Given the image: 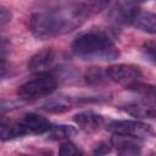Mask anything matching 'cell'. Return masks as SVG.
I'll return each mask as SVG.
<instances>
[{
	"label": "cell",
	"mask_w": 156,
	"mask_h": 156,
	"mask_svg": "<svg viewBox=\"0 0 156 156\" xmlns=\"http://www.w3.org/2000/svg\"><path fill=\"white\" fill-rule=\"evenodd\" d=\"M99 5L80 2L57 10L35 12L30 17V32L38 39H50L78 28Z\"/></svg>",
	"instance_id": "1"
},
{
	"label": "cell",
	"mask_w": 156,
	"mask_h": 156,
	"mask_svg": "<svg viewBox=\"0 0 156 156\" xmlns=\"http://www.w3.org/2000/svg\"><path fill=\"white\" fill-rule=\"evenodd\" d=\"M73 54L83 60H115L119 52L110 34L102 29H89L72 41Z\"/></svg>",
	"instance_id": "2"
},
{
	"label": "cell",
	"mask_w": 156,
	"mask_h": 156,
	"mask_svg": "<svg viewBox=\"0 0 156 156\" xmlns=\"http://www.w3.org/2000/svg\"><path fill=\"white\" fill-rule=\"evenodd\" d=\"M58 76L54 71H44L18 87L17 95L21 100L34 101L54 93L58 85Z\"/></svg>",
	"instance_id": "3"
},
{
	"label": "cell",
	"mask_w": 156,
	"mask_h": 156,
	"mask_svg": "<svg viewBox=\"0 0 156 156\" xmlns=\"http://www.w3.org/2000/svg\"><path fill=\"white\" fill-rule=\"evenodd\" d=\"M106 129L112 134H121L136 139H146L154 135L152 127L140 121H130V119L111 121L106 126Z\"/></svg>",
	"instance_id": "4"
},
{
	"label": "cell",
	"mask_w": 156,
	"mask_h": 156,
	"mask_svg": "<svg viewBox=\"0 0 156 156\" xmlns=\"http://www.w3.org/2000/svg\"><path fill=\"white\" fill-rule=\"evenodd\" d=\"M106 76L110 80L123 85L124 88H129L130 85L141 82L143 71L139 66L133 63H117L107 67Z\"/></svg>",
	"instance_id": "5"
},
{
	"label": "cell",
	"mask_w": 156,
	"mask_h": 156,
	"mask_svg": "<svg viewBox=\"0 0 156 156\" xmlns=\"http://www.w3.org/2000/svg\"><path fill=\"white\" fill-rule=\"evenodd\" d=\"M18 122L23 127L27 135L28 134H33V135L44 134V133L50 132V129L52 128V123L49 119L34 112L24 115Z\"/></svg>",
	"instance_id": "6"
},
{
	"label": "cell",
	"mask_w": 156,
	"mask_h": 156,
	"mask_svg": "<svg viewBox=\"0 0 156 156\" xmlns=\"http://www.w3.org/2000/svg\"><path fill=\"white\" fill-rule=\"evenodd\" d=\"M56 52L52 48H44L35 52L28 61V69L33 73L49 71L55 62Z\"/></svg>",
	"instance_id": "7"
},
{
	"label": "cell",
	"mask_w": 156,
	"mask_h": 156,
	"mask_svg": "<svg viewBox=\"0 0 156 156\" xmlns=\"http://www.w3.org/2000/svg\"><path fill=\"white\" fill-rule=\"evenodd\" d=\"M110 144L119 155H138L141 150L139 139L121 134H113L110 139Z\"/></svg>",
	"instance_id": "8"
},
{
	"label": "cell",
	"mask_w": 156,
	"mask_h": 156,
	"mask_svg": "<svg viewBox=\"0 0 156 156\" xmlns=\"http://www.w3.org/2000/svg\"><path fill=\"white\" fill-rule=\"evenodd\" d=\"M73 121L76 122V124H78L79 128L88 133H95L100 130V128L105 123V118L101 115L95 113L94 111H83L76 113L73 116Z\"/></svg>",
	"instance_id": "9"
},
{
	"label": "cell",
	"mask_w": 156,
	"mask_h": 156,
	"mask_svg": "<svg viewBox=\"0 0 156 156\" xmlns=\"http://www.w3.org/2000/svg\"><path fill=\"white\" fill-rule=\"evenodd\" d=\"M140 11V9L134 4V2H129V4H122L118 5L115 10H112L111 17L116 23L119 24H130L133 18L135 17V15Z\"/></svg>",
	"instance_id": "10"
},
{
	"label": "cell",
	"mask_w": 156,
	"mask_h": 156,
	"mask_svg": "<svg viewBox=\"0 0 156 156\" xmlns=\"http://www.w3.org/2000/svg\"><path fill=\"white\" fill-rule=\"evenodd\" d=\"M122 110L134 117H140V118H154L155 117V108L152 105H149L147 102H141V101L128 102L122 106Z\"/></svg>",
	"instance_id": "11"
},
{
	"label": "cell",
	"mask_w": 156,
	"mask_h": 156,
	"mask_svg": "<svg viewBox=\"0 0 156 156\" xmlns=\"http://www.w3.org/2000/svg\"><path fill=\"white\" fill-rule=\"evenodd\" d=\"M130 24L135 27L136 29L154 34L155 33V15L152 12H144L140 10L135 15Z\"/></svg>",
	"instance_id": "12"
},
{
	"label": "cell",
	"mask_w": 156,
	"mask_h": 156,
	"mask_svg": "<svg viewBox=\"0 0 156 156\" xmlns=\"http://www.w3.org/2000/svg\"><path fill=\"white\" fill-rule=\"evenodd\" d=\"M27 134L20 122H16V123H12L9 126H4L2 128H0V140L1 141L16 140V139L23 138Z\"/></svg>",
	"instance_id": "13"
},
{
	"label": "cell",
	"mask_w": 156,
	"mask_h": 156,
	"mask_svg": "<svg viewBox=\"0 0 156 156\" xmlns=\"http://www.w3.org/2000/svg\"><path fill=\"white\" fill-rule=\"evenodd\" d=\"M73 102L72 98H55L49 100L48 102H45L43 105V110L49 111V112H54V113H60V112H65L67 110L71 108Z\"/></svg>",
	"instance_id": "14"
},
{
	"label": "cell",
	"mask_w": 156,
	"mask_h": 156,
	"mask_svg": "<svg viewBox=\"0 0 156 156\" xmlns=\"http://www.w3.org/2000/svg\"><path fill=\"white\" fill-rule=\"evenodd\" d=\"M84 80L89 85H102L105 84L108 78L106 76V71L101 69V67H91L84 74Z\"/></svg>",
	"instance_id": "15"
},
{
	"label": "cell",
	"mask_w": 156,
	"mask_h": 156,
	"mask_svg": "<svg viewBox=\"0 0 156 156\" xmlns=\"http://www.w3.org/2000/svg\"><path fill=\"white\" fill-rule=\"evenodd\" d=\"M76 134V130L69 126H52L50 129V135L52 139H67Z\"/></svg>",
	"instance_id": "16"
},
{
	"label": "cell",
	"mask_w": 156,
	"mask_h": 156,
	"mask_svg": "<svg viewBox=\"0 0 156 156\" xmlns=\"http://www.w3.org/2000/svg\"><path fill=\"white\" fill-rule=\"evenodd\" d=\"M58 154L60 155H78V154H83V151L76 144H73L72 141L67 140V141H63L60 145Z\"/></svg>",
	"instance_id": "17"
},
{
	"label": "cell",
	"mask_w": 156,
	"mask_h": 156,
	"mask_svg": "<svg viewBox=\"0 0 156 156\" xmlns=\"http://www.w3.org/2000/svg\"><path fill=\"white\" fill-rule=\"evenodd\" d=\"M112 146L110 144V141H99L96 143L94 146H93V154L95 155H105V154H108L111 151Z\"/></svg>",
	"instance_id": "18"
},
{
	"label": "cell",
	"mask_w": 156,
	"mask_h": 156,
	"mask_svg": "<svg viewBox=\"0 0 156 156\" xmlns=\"http://www.w3.org/2000/svg\"><path fill=\"white\" fill-rule=\"evenodd\" d=\"M143 51L145 54V56L154 63L155 62V43L151 41H146L143 46Z\"/></svg>",
	"instance_id": "19"
},
{
	"label": "cell",
	"mask_w": 156,
	"mask_h": 156,
	"mask_svg": "<svg viewBox=\"0 0 156 156\" xmlns=\"http://www.w3.org/2000/svg\"><path fill=\"white\" fill-rule=\"evenodd\" d=\"M17 107H18V102L13 100H0V115L4 112L16 110Z\"/></svg>",
	"instance_id": "20"
},
{
	"label": "cell",
	"mask_w": 156,
	"mask_h": 156,
	"mask_svg": "<svg viewBox=\"0 0 156 156\" xmlns=\"http://www.w3.org/2000/svg\"><path fill=\"white\" fill-rule=\"evenodd\" d=\"M12 18V12L9 7L0 5V24H5L9 23Z\"/></svg>",
	"instance_id": "21"
},
{
	"label": "cell",
	"mask_w": 156,
	"mask_h": 156,
	"mask_svg": "<svg viewBox=\"0 0 156 156\" xmlns=\"http://www.w3.org/2000/svg\"><path fill=\"white\" fill-rule=\"evenodd\" d=\"M10 72V66L9 63L4 60V58H0V80L2 78H5Z\"/></svg>",
	"instance_id": "22"
},
{
	"label": "cell",
	"mask_w": 156,
	"mask_h": 156,
	"mask_svg": "<svg viewBox=\"0 0 156 156\" xmlns=\"http://www.w3.org/2000/svg\"><path fill=\"white\" fill-rule=\"evenodd\" d=\"M4 43H5V41H4V39H2L1 37H0V48H1L2 45H4Z\"/></svg>",
	"instance_id": "23"
},
{
	"label": "cell",
	"mask_w": 156,
	"mask_h": 156,
	"mask_svg": "<svg viewBox=\"0 0 156 156\" xmlns=\"http://www.w3.org/2000/svg\"><path fill=\"white\" fill-rule=\"evenodd\" d=\"M133 2H138V1H146V0H132Z\"/></svg>",
	"instance_id": "24"
}]
</instances>
